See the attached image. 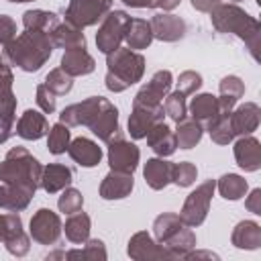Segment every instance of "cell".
<instances>
[{"instance_id": "6da1fadb", "label": "cell", "mask_w": 261, "mask_h": 261, "mask_svg": "<svg viewBox=\"0 0 261 261\" xmlns=\"http://www.w3.org/2000/svg\"><path fill=\"white\" fill-rule=\"evenodd\" d=\"M53 41L43 31H27L18 39L6 43L4 55L12 65L22 67L24 71H37L51 55Z\"/></svg>"}, {"instance_id": "7a4b0ae2", "label": "cell", "mask_w": 261, "mask_h": 261, "mask_svg": "<svg viewBox=\"0 0 261 261\" xmlns=\"http://www.w3.org/2000/svg\"><path fill=\"white\" fill-rule=\"evenodd\" d=\"M41 165L39 161L27 151V149H12L6 159L0 163V179L6 181L8 186L20 188L29 194H33L41 181Z\"/></svg>"}, {"instance_id": "3957f363", "label": "cell", "mask_w": 261, "mask_h": 261, "mask_svg": "<svg viewBox=\"0 0 261 261\" xmlns=\"http://www.w3.org/2000/svg\"><path fill=\"white\" fill-rule=\"evenodd\" d=\"M143 67H145V59L139 53L120 47L108 53V73H106L108 90L122 92L130 84L139 82L143 75Z\"/></svg>"}, {"instance_id": "277c9868", "label": "cell", "mask_w": 261, "mask_h": 261, "mask_svg": "<svg viewBox=\"0 0 261 261\" xmlns=\"http://www.w3.org/2000/svg\"><path fill=\"white\" fill-rule=\"evenodd\" d=\"M212 22L222 33H237L243 41L249 43L253 57H257V43H259V22L251 18L237 6H218L212 12Z\"/></svg>"}, {"instance_id": "5b68a950", "label": "cell", "mask_w": 261, "mask_h": 261, "mask_svg": "<svg viewBox=\"0 0 261 261\" xmlns=\"http://www.w3.org/2000/svg\"><path fill=\"white\" fill-rule=\"evenodd\" d=\"M128 20H130V18H128L122 10H114V12H110V14L104 18V22H102V27H100V31H98V35H96V43H98L100 51L112 53V51L118 49L120 41L124 39Z\"/></svg>"}, {"instance_id": "8992f818", "label": "cell", "mask_w": 261, "mask_h": 261, "mask_svg": "<svg viewBox=\"0 0 261 261\" xmlns=\"http://www.w3.org/2000/svg\"><path fill=\"white\" fill-rule=\"evenodd\" d=\"M112 0H71L65 12V18L82 29L88 24H94L98 18H102V14L110 8Z\"/></svg>"}, {"instance_id": "52a82bcc", "label": "cell", "mask_w": 261, "mask_h": 261, "mask_svg": "<svg viewBox=\"0 0 261 261\" xmlns=\"http://www.w3.org/2000/svg\"><path fill=\"white\" fill-rule=\"evenodd\" d=\"M16 98L12 94V73L6 69L0 73V143L6 141L14 124Z\"/></svg>"}, {"instance_id": "ba28073f", "label": "cell", "mask_w": 261, "mask_h": 261, "mask_svg": "<svg viewBox=\"0 0 261 261\" xmlns=\"http://www.w3.org/2000/svg\"><path fill=\"white\" fill-rule=\"evenodd\" d=\"M108 161L114 171L133 173L139 163V149L133 143H126L122 137H116L114 141H108Z\"/></svg>"}, {"instance_id": "9c48e42d", "label": "cell", "mask_w": 261, "mask_h": 261, "mask_svg": "<svg viewBox=\"0 0 261 261\" xmlns=\"http://www.w3.org/2000/svg\"><path fill=\"white\" fill-rule=\"evenodd\" d=\"M214 192V181H206L202 184L196 192H192L184 204V210H181V218L188 222V224H200L208 212V202H210V196Z\"/></svg>"}, {"instance_id": "30bf717a", "label": "cell", "mask_w": 261, "mask_h": 261, "mask_svg": "<svg viewBox=\"0 0 261 261\" xmlns=\"http://www.w3.org/2000/svg\"><path fill=\"white\" fill-rule=\"evenodd\" d=\"M190 108H192L194 120L200 122V124H204L206 128H210L220 116H224V114L230 112V108L222 106L220 100L214 98L212 94H200V96H196L192 100V106Z\"/></svg>"}, {"instance_id": "8fae6325", "label": "cell", "mask_w": 261, "mask_h": 261, "mask_svg": "<svg viewBox=\"0 0 261 261\" xmlns=\"http://www.w3.org/2000/svg\"><path fill=\"white\" fill-rule=\"evenodd\" d=\"M106 104L104 98H88L80 104H71L61 112V122L65 124H88L92 126L98 118L102 106Z\"/></svg>"}, {"instance_id": "7c38bea8", "label": "cell", "mask_w": 261, "mask_h": 261, "mask_svg": "<svg viewBox=\"0 0 261 261\" xmlns=\"http://www.w3.org/2000/svg\"><path fill=\"white\" fill-rule=\"evenodd\" d=\"M163 118V106H145V104H133V114L128 118V130L135 139L145 137L153 124L161 122Z\"/></svg>"}, {"instance_id": "4fadbf2b", "label": "cell", "mask_w": 261, "mask_h": 261, "mask_svg": "<svg viewBox=\"0 0 261 261\" xmlns=\"http://www.w3.org/2000/svg\"><path fill=\"white\" fill-rule=\"evenodd\" d=\"M171 86V73L169 71H157L153 80L137 94L135 104H145V106H159L161 98L169 92Z\"/></svg>"}, {"instance_id": "5bb4252c", "label": "cell", "mask_w": 261, "mask_h": 261, "mask_svg": "<svg viewBox=\"0 0 261 261\" xmlns=\"http://www.w3.org/2000/svg\"><path fill=\"white\" fill-rule=\"evenodd\" d=\"M31 232L39 243H53L59 234V218L51 210L41 208L31 220Z\"/></svg>"}, {"instance_id": "9a60e30c", "label": "cell", "mask_w": 261, "mask_h": 261, "mask_svg": "<svg viewBox=\"0 0 261 261\" xmlns=\"http://www.w3.org/2000/svg\"><path fill=\"white\" fill-rule=\"evenodd\" d=\"M151 31L161 41H177L179 37H184L186 24L173 14H157L151 22Z\"/></svg>"}, {"instance_id": "2e32d148", "label": "cell", "mask_w": 261, "mask_h": 261, "mask_svg": "<svg viewBox=\"0 0 261 261\" xmlns=\"http://www.w3.org/2000/svg\"><path fill=\"white\" fill-rule=\"evenodd\" d=\"M61 69L69 75H86L94 69V59L86 53V47L67 49L61 59Z\"/></svg>"}, {"instance_id": "e0dca14e", "label": "cell", "mask_w": 261, "mask_h": 261, "mask_svg": "<svg viewBox=\"0 0 261 261\" xmlns=\"http://www.w3.org/2000/svg\"><path fill=\"white\" fill-rule=\"evenodd\" d=\"M133 190V173H124V171H114L108 173L100 186V194L106 200L112 198H124L128 192Z\"/></svg>"}, {"instance_id": "ac0fdd59", "label": "cell", "mask_w": 261, "mask_h": 261, "mask_svg": "<svg viewBox=\"0 0 261 261\" xmlns=\"http://www.w3.org/2000/svg\"><path fill=\"white\" fill-rule=\"evenodd\" d=\"M151 149L159 155H171L177 147V141H175V135L171 133L169 126H165L163 122H157L151 126V130L145 135Z\"/></svg>"}, {"instance_id": "d6986e66", "label": "cell", "mask_w": 261, "mask_h": 261, "mask_svg": "<svg viewBox=\"0 0 261 261\" xmlns=\"http://www.w3.org/2000/svg\"><path fill=\"white\" fill-rule=\"evenodd\" d=\"M69 155L73 161H77L80 165L84 167H94L100 163V157H102V151L96 143H92L90 139H75L69 147H67Z\"/></svg>"}, {"instance_id": "ffe728a7", "label": "cell", "mask_w": 261, "mask_h": 261, "mask_svg": "<svg viewBox=\"0 0 261 261\" xmlns=\"http://www.w3.org/2000/svg\"><path fill=\"white\" fill-rule=\"evenodd\" d=\"M49 130L47 126V120L43 114L35 112V110H27L18 124H16V133L22 137V139H29V141H35V139H41L45 133Z\"/></svg>"}, {"instance_id": "44dd1931", "label": "cell", "mask_w": 261, "mask_h": 261, "mask_svg": "<svg viewBox=\"0 0 261 261\" xmlns=\"http://www.w3.org/2000/svg\"><path fill=\"white\" fill-rule=\"evenodd\" d=\"M234 157L239 161V165L247 171H255L259 169V161H261V149L259 143L255 139H241L234 145Z\"/></svg>"}, {"instance_id": "7402d4cb", "label": "cell", "mask_w": 261, "mask_h": 261, "mask_svg": "<svg viewBox=\"0 0 261 261\" xmlns=\"http://www.w3.org/2000/svg\"><path fill=\"white\" fill-rule=\"evenodd\" d=\"M230 128L234 135H247L251 130L257 128V122H259V108L255 104H245L241 106L230 118Z\"/></svg>"}, {"instance_id": "603a6c76", "label": "cell", "mask_w": 261, "mask_h": 261, "mask_svg": "<svg viewBox=\"0 0 261 261\" xmlns=\"http://www.w3.org/2000/svg\"><path fill=\"white\" fill-rule=\"evenodd\" d=\"M171 171H173V165L169 161L149 159L147 165H145V179L151 188L161 190L163 186H167L171 181Z\"/></svg>"}, {"instance_id": "cb8c5ba5", "label": "cell", "mask_w": 261, "mask_h": 261, "mask_svg": "<svg viewBox=\"0 0 261 261\" xmlns=\"http://www.w3.org/2000/svg\"><path fill=\"white\" fill-rule=\"evenodd\" d=\"M124 39L130 45V49H145L153 39L151 24L147 20H141V18H130L126 24Z\"/></svg>"}, {"instance_id": "d4e9b609", "label": "cell", "mask_w": 261, "mask_h": 261, "mask_svg": "<svg viewBox=\"0 0 261 261\" xmlns=\"http://www.w3.org/2000/svg\"><path fill=\"white\" fill-rule=\"evenodd\" d=\"M71 179H73V171L65 165H49L41 173V186L47 192H57L67 184H71Z\"/></svg>"}, {"instance_id": "484cf974", "label": "cell", "mask_w": 261, "mask_h": 261, "mask_svg": "<svg viewBox=\"0 0 261 261\" xmlns=\"http://www.w3.org/2000/svg\"><path fill=\"white\" fill-rule=\"evenodd\" d=\"M177 124H179L177 126V133H175L177 145L181 149H192L200 141V137H202V124L196 122V120H186V118L179 120Z\"/></svg>"}, {"instance_id": "4316f807", "label": "cell", "mask_w": 261, "mask_h": 261, "mask_svg": "<svg viewBox=\"0 0 261 261\" xmlns=\"http://www.w3.org/2000/svg\"><path fill=\"white\" fill-rule=\"evenodd\" d=\"M51 35H53V45H59L65 49L86 47V39L77 27H55Z\"/></svg>"}, {"instance_id": "83f0119b", "label": "cell", "mask_w": 261, "mask_h": 261, "mask_svg": "<svg viewBox=\"0 0 261 261\" xmlns=\"http://www.w3.org/2000/svg\"><path fill=\"white\" fill-rule=\"evenodd\" d=\"M24 27L27 31H43L49 33V29L57 27V18L53 12H45V10H29L24 12Z\"/></svg>"}, {"instance_id": "f1b7e54d", "label": "cell", "mask_w": 261, "mask_h": 261, "mask_svg": "<svg viewBox=\"0 0 261 261\" xmlns=\"http://www.w3.org/2000/svg\"><path fill=\"white\" fill-rule=\"evenodd\" d=\"M243 92H245V86H243V82L239 77L230 75V77H224L220 82V94H222L220 102L226 104L228 108H232V104L243 96Z\"/></svg>"}, {"instance_id": "f546056e", "label": "cell", "mask_w": 261, "mask_h": 261, "mask_svg": "<svg viewBox=\"0 0 261 261\" xmlns=\"http://www.w3.org/2000/svg\"><path fill=\"white\" fill-rule=\"evenodd\" d=\"M67 147H69V128L63 126V122H59L49 130V151L59 155L65 153Z\"/></svg>"}, {"instance_id": "4dcf8cb0", "label": "cell", "mask_w": 261, "mask_h": 261, "mask_svg": "<svg viewBox=\"0 0 261 261\" xmlns=\"http://www.w3.org/2000/svg\"><path fill=\"white\" fill-rule=\"evenodd\" d=\"M218 188H220V194H222L224 198L237 200V198H241V196L245 194L247 184H245V179H243V177H239V175H232V173H230V175L220 177Z\"/></svg>"}, {"instance_id": "1f68e13d", "label": "cell", "mask_w": 261, "mask_h": 261, "mask_svg": "<svg viewBox=\"0 0 261 261\" xmlns=\"http://www.w3.org/2000/svg\"><path fill=\"white\" fill-rule=\"evenodd\" d=\"M88 228H90V220H88V216L86 214H73L69 220H67V224H65V232H67V237L71 239V241H75V243H80V241H84L86 237H88Z\"/></svg>"}, {"instance_id": "d6a6232c", "label": "cell", "mask_w": 261, "mask_h": 261, "mask_svg": "<svg viewBox=\"0 0 261 261\" xmlns=\"http://www.w3.org/2000/svg\"><path fill=\"white\" fill-rule=\"evenodd\" d=\"M45 86L53 92V94H65L71 90V75L65 73L63 69H53L47 77H45Z\"/></svg>"}, {"instance_id": "836d02e7", "label": "cell", "mask_w": 261, "mask_h": 261, "mask_svg": "<svg viewBox=\"0 0 261 261\" xmlns=\"http://www.w3.org/2000/svg\"><path fill=\"white\" fill-rule=\"evenodd\" d=\"M165 114L169 118H173L175 122L186 118V94L184 92H173L167 100H165Z\"/></svg>"}, {"instance_id": "e575fe53", "label": "cell", "mask_w": 261, "mask_h": 261, "mask_svg": "<svg viewBox=\"0 0 261 261\" xmlns=\"http://www.w3.org/2000/svg\"><path fill=\"white\" fill-rule=\"evenodd\" d=\"M171 179L177 184V186H190L194 179H196V167L192 163H179V165H173V171H171Z\"/></svg>"}, {"instance_id": "d590c367", "label": "cell", "mask_w": 261, "mask_h": 261, "mask_svg": "<svg viewBox=\"0 0 261 261\" xmlns=\"http://www.w3.org/2000/svg\"><path fill=\"white\" fill-rule=\"evenodd\" d=\"M82 194L77 192V190H67V192H63V196L59 198V208L63 210V212H67V214H73V212H77L80 208H82Z\"/></svg>"}, {"instance_id": "8d00e7d4", "label": "cell", "mask_w": 261, "mask_h": 261, "mask_svg": "<svg viewBox=\"0 0 261 261\" xmlns=\"http://www.w3.org/2000/svg\"><path fill=\"white\" fill-rule=\"evenodd\" d=\"M200 84H202V77L198 75V73H194V71H184L181 75H179V92H184V94H192V92H196L198 88H200Z\"/></svg>"}, {"instance_id": "74e56055", "label": "cell", "mask_w": 261, "mask_h": 261, "mask_svg": "<svg viewBox=\"0 0 261 261\" xmlns=\"http://www.w3.org/2000/svg\"><path fill=\"white\" fill-rule=\"evenodd\" d=\"M37 104L43 108V112H53L55 110V94L45 84H41L37 88Z\"/></svg>"}, {"instance_id": "f35d334b", "label": "cell", "mask_w": 261, "mask_h": 261, "mask_svg": "<svg viewBox=\"0 0 261 261\" xmlns=\"http://www.w3.org/2000/svg\"><path fill=\"white\" fill-rule=\"evenodd\" d=\"M14 35H16V24L12 22V18L0 14V43L2 45L10 43L14 39Z\"/></svg>"}, {"instance_id": "ab89813d", "label": "cell", "mask_w": 261, "mask_h": 261, "mask_svg": "<svg viewBox=\"0 0 261 261\" xmlns=\"http://www.w3.org/2000/svg\"><path fill=\"white\" fill-rule=\"evenodd\" d=\"M218 2H220V0H192L194 8H198V10H204V12H208V10L216 8V6H218Z\"/></svg>"}, {"instance_id": "60d3db41", "label": "cell", "mask_w": 261, "mask_h": 261, "mask_svg": "<svg viewBox=\"0 0 261 261\" xmlns=\"http://www.w3.org/2000/svg\"><path fill=\"white\" fill-rule=\"evenodd\" d=\"M128 6H135V8H151L155 6V0H124Z\"/></svg>"}, {"instance_id": "b9f144b4", "label": "cell", "mask_w": 261, "mask_h": 261, "mask_svg": "<svg viewBox=\"0 0 261 261\" xmlns=\"http://www.w3.org/2000/svg\"><path fill=\"white\" fill-rule=\"evenodd\" d=\"M179 4V0H155V6H163L165 10H171Z\"/></svg>"}, {"instance_id": "7bdbcfd3", "label": "cell", "mask_w": 261, "mask_h": 261, "mask_svg": "<svg viewBox=\"0 0 261 261\" xmlns=\"http://www.w3.org/2000/svg\"><path fill=\"white\" fill-rule=\"evenodd\" d=\"M6 69H8V67L2 63V57H0V73H2V71H6Z\"/></svg>"}, {"instance_id": "ee69618b", "label": "cell", "mask_w": 261, "mask_h": 261, "mask_svg": "<svg viewBox=\"0 0 261 261\" xmlns=\"http://www.w3.org/2000/svg\"><path fill=\"white\" fill-rule=\"evenodd\" d=\"M10 2H29V0H10Z\"/></svg>"}]
</instances>
